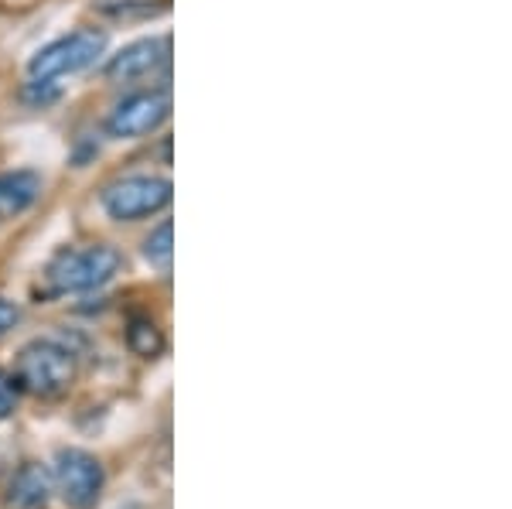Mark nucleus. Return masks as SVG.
<instances>
[{
    "label": "nucleus",
    "instance_id": "obj_13",
    "mask_svg": "<svg viewBox=\"0 0 512 509\" xmlns=\"http://www.w3.org/2000/svg\"><path fill=\"white\" fill-rule=\"evenodd\" d=\"M18 322H21V308L14 305V301H4V298H0V335H7Z\"/></svg>",
    "mask_w": 512,
    "mask_h": 509
},
{
    "label": "nucleus",
    "instance_id": "obj_12",
    "mask_svg": "<svg viewBox=\"0 0 512 509\" xmlns=\"http://www.w3.org/2000/svg\"><path fill=\"white\" fill-rule=\"evenodd\" d=\"M24 100L38 103V106H48L59 100V82L55 79H31L28 89H24Z\"/></svg>",
    "mask_w": 512,
    "mask_h": 509
},
{
    "label": "nucleus",
    "instance_id": "obj_11",
    "mask_svg": "<svg viewBox=\"0 0 512 509\" xmlns=\"http://www.w3.org/2000/svg\"><path fill=\"white\" fill-rule=\"evenodd\" d=\"M144 257L151 267L171 270V257H175V226H171L168 219L144 240Z\"/></svg>",
    "mask_w": 512,
    "mask_h": 509
},
{
    "label": "nucleus",
    "instance_id": "obj_1",
    "mask_svg": "<svg viewBox=\"0 0 512 509\" xmlns=\"http://www.w3.org/2000/svg\"><path fill=\"white\" fill-rule=\"evenodd\" d=\"M123 257L113 246H82V250H62L45 267V281L52 294H82L110 284L120 274Z\"/></svg>",
    "mask_w": 512,
    "mask_h": 509
},
{
    "label": "nucleus",
    "instance_id": "obj_3",
    "mask_svg": "<svg viewBox=\"0 0 512 509\" xmlns=\"http://www.w3.org/2000/svg\"><path fill=\"white\" fill-rule=\"evenodd\" d=\"M171 188L168 178H158V175H127V178H117L103 188V209L110 212V219L117 223H137V219H147V216H158L171 205Z\"/></svg>",
    "mask_w": 512,
    "mask_h": 509
},
{
    "label": "nucleus",
    "instance_id": "obj_9",
    "mask_svg": "<svg viewBox=\"0 0 512 509\" xmlns=\"http://www.w3.org/2000/svg\"><path fill=\"white\" fill-rule=\"evenodd\" d=\"M38 192H41V182L31 171L0 175V219L21 216V212L38 199Z\"/></svg>",
    "mask_w": 512,
    "mask_h": 509
},
{
    "label": "nucleus",
    "instance_id": "obj_2",
    "mask_svg": "<svg viewBox=\"0 0 512 509\" xmlns=\"http://www.w3.org/2000/svg\"><path fill=\"white\" fill-rule=\"evenodd\" d=\"M14 380L21 383L31 397H62L65 390L76 383V359L72 352L52 339H38L21 349L18 366H14Z\"/></svg>",
    "mask_w": 512,
    "mask_h": 509
},
{
    "label": "nucleus",
    "instance_id": "obj_7",
    "mask_svg": "<svg viewBox=\"0 0 512 509\" xmlns=\"http://www.w3.org/2000/svg\"><path fill=\"white\" fill-rule=\"evenodd\" d=\"M171 62V38L154 35L130 41L127 48H120L110 62H106V79L113 82H134L144 76H154L158 69H168Z\"/></svg>",
    "mask_w": 512,
    "mask_h": 509
},
{
    "label": "nucleus",
    "instance_id": "obj_8",
    "mask_svg": "<svg viewBox=\"0 0 512 509\" xmlns=\"http://www.w3.org/2000/svg\"><path fill=\"white\" fill-rule=\"evenodd\" d=\"M52 496V475L41 465H21L7 486V506L14 509H41Z\"/></svg>",
    "mask_w": 512,
    "mask_h": 509
},
{
    "label": "nucleus",
    "instance_id": "obj_4",
    "mask_svg": "<svg viewBox=\"0 0 512 509\" xmlns=\"http://www.w3.org/2000/svg\"><path fill=\"white\" fill-rule=\"evenodd\" d=\"M106 31L103 28H79L72 35H65L59 41H52L48 48L31 59V79H62V76H76V72L93 69L99 62V55L106 52Z\"/></svg>",
    "mask_w": 512,
    "mask_h": 509
},
{
    "label": "nucleus",
    "instance_id": "obj_14",
    "mask_svg": "<svg viewBox=\"0 0 512 509\" xmlns=\"http://www.w3.org/2000/svg\"><path fill=\"white\" fill-rule=\"evenodd\" d=\"M14 400H18V393H14V383L7 380L4 373H0V417H7L14 410Z\"/></svg>",
    "mask_w": 512,
    "mask_h": 509
},
{
    "label": "nucleus",
    "instance_id": "obj_10",
    "mask_svg": "<svg viewBox=\"0 0 512 509\" xmlns=\"http://www.w3.org/2000/svg\"><path fill=\"white\" fill-rule=\"evenodd\" d=\"M127 346L140 359H158L164 352V335L151 318H134L127 328Z\"/></svg>",
    "mask_w": 512,
    "mask_h": 509
},
{
    "label": "nucleus",
    "instance_id": "obj_6",
    "mask_svg": "<svg viewBox=\"0 0 512 509\" xmlns=\"http://www.w3.org/2000/svg\"><path fill=\"white\" fill-rule=\"evenodd\" d=\"M171 117V93L168 89H147V93L127 96L110 117V137L117 141H134V137H147Z\"/></svg>",
    "mask_w": 512,
    "mask_h": 509
},
{
    "label": "nucleus",
    "instance_id": "obj_5",
    "mask_svg": "<svg viewBox=\"0 0 512 509\" xmlns=\"http://www.w3.org/2000/svg\"><path fill=\"white\" fill-rule=\"evenodd\" d=\"M103 465L89 451L65 448L55 458V489L72 509H93L103 496Z\"/></svg>",
    "mask_w": 512,
    "mask_h": 509
}]
</instances>
